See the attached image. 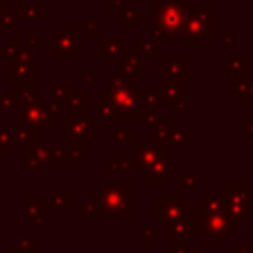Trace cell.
<instances>
[{
    "label": "cell",
    "mask_w": 253,
    "mask_h": 253,
    "mask_svg": "<svg viewBox=\"0 0 253 253\" xmlns=\"http://www.w3.org/2000/svg\"><path fill=\"white\" fill-rule=\"evenodd\" d=\"M87 198L95 200L99 213L97 217H134L132 198L134 184L132 182H99L95 190L87 194Z\"/></svg>",
    "instance_id": "6da1fadb"
},
{
    "label": "cell",
    "mask_w": 253,
    "mask_h": 253,
    "mask_svg": "<svg viewBox=\"0 0 253 253\" xmlns=\"http://www.w3.org/2000/svg\"><path fill=\"white\" fill-rule=\"evenodd\" d=\"M18 125H28L34 128H51L53 117L49 113L47 101L43 99V93H20V103L16 107Z\"/></svg>",
    "instance_id": "7a4b0ae2"
},
{
    "label": "cell",
    "mask_w": 253,
    "mask_h": 253,
    "mask_svg": "<svg viewBox=\"0 0 253 253\" xmlns=\"http://www.w3.org/2000/svg\"><path fill=\"white\" fill-rule=\"evenodd\" d=\"M142 87L126 83L125 87L111 93V103L115 109V119H140L144 115L142 107Z\"/></svg>",
    "instance_id": "3957f363"
},
{
    "label": "cell",
    "mask_w": 253,
    "mask_h": 253,
    "mask_svg": "<svg viewBox=\"0 0 253 253\" xmlns=\"http://www.w3.org/2000/svg\"><path fill=\"white\" fill-rule=\"evenodd\" d=\"M132 146H134V154H132V158H134V168H132V170L138 172V174H144L160 156L166 154V146H164L162 140H158V138H148V136H144V138H134Z\"/></svg>",
    "instance_id": "277c9868"
},
{
    "label": "cell",
    "mask_w": 253,
    "mask_h": 253,
    "mask_svg": "<svg viewBox=\"0 0 253 253\" xmlns=\"http://www.w3.org/2000/svg\"><path fill=\"white\" fill-rule=\"evenodd\" d=\"M8 81L18 87L20 93L34 91V57L28 51H20L18 57L10 59Z\"/></svg>",
    "instance_id": "5b68a950"
},
{
    "label": "cell",
    "mask_w": 253,
    "mask_h": 253,
    "mask_svg": "<svg viewBox=\"0 0 253 253\" xmlns=\"http://www.w3.org/2000/svg\"><path fill=\"white\" fill-rule=\"evenodd\" d=\"M99 134V125L95 119H61V136L65 138H93Z\"/></svg>",
    "instance_id": "8992f818"
},
{
    "label": "cell",
    "mask_w": 253,
    "mask_h": 253,
    "mask_svg": "<svg viewBox=\"0 0 253 253\" xmlns=\"http://www.w3.org/2000/svg\"><path fill=\"white\" fill-rule=\"evenodd\" d=\"M176 168V156H160L144 174H142V180L144 182H166L168 180V172Z\"/></svg>",
    "instance_id": "52a82bcc"
},
{
    "label": "cell",
    "mask_w": 253,
    "mask_h": 253,
    "mask_svg": "<svg viewBox=\"0 0 253 253\" xmlns=\"http://www.w3.org/2000/svg\"><path fill=\"white\" fill-rule=\"evenodd\" d=\"M67 111L71 113L73 119H87V111H89V95H87V93L71 95L69 101H67Z\"/></svg>",
    "instance_id": "ba28073f"
},
{
    "label": "cell",
    "mask_w": 253,
    "mask_h": 253,
    "mask_svg": "<svg viewBox=\"0 0 253 253\" xmlns=\"http://www.w3.org/2000/svg\"><path fill=\"white\" fill-rule=\"evenodd\" d=\"M107 172H126L134 168V158L126 154H109L105 158Z\"/></svg>",
    "instance_id": "9c48e42d"
},
{
    "label": "cell",
    "mask_w": 253,
    "mask_h": 253,
    "mask_svg": "<svg viewBox=\"0 0 253 253\" xmlns=\"http://www.w3.org/2000/svg\"><path fill=\"white\" fill-rule=\"evenodd\" d=\"M43 221H45L43 210L34 206L30 200H26V225L28 227H42Z\"/></svg>",
    "instance_id": "30bf717a"
},
{
    "label": "cell",
    "mask_w": 253,
    "mask_h": 253,
    "mask_svg": "<svg viewBox=\"0 0 253 253\" xmlns=\"http://www.w3.org/2000/svg\"><path fill=\"white\" fill-rule=\"evenodd\" d=\"M105 134L109 136V138H113L117 144H128V146H132V142H134V130L132 128H107L105 130Z\"/></svg>",
    "instance_id": "8fae6325"
},
{
    "label": "cell",
    "mask_w": 253,
    "mask_h": 253,
    "mask_svg": "<svg viewBox=\"0 0 253 253\" xmlns=\"http://www.w3.org/2000/svg\"><path fill=\"white\" fill-rule=\"evenodd\" d=\"M83 158V152L77 148V146H73L71 142L69 144H61V154H59V164H63V166H69V164H75V162H79Z\"/></svg>",
    "instance_id": "7c38bea8"
},
{
    "label": "cell",
    "mask_w": 253,
    "mask_h": 253,
    "mask_svg": "<svg viewBox=\"0 0 253 253\" xmlns=\"http://www.w3.org/2000/svg\"><path fill=\"white\" fill-rule=\"evenodd\" d=\"M111 117H115V109H113V103H111V93H99L97 119L99 121H109Z\"/></svg>",
    "instance_id": "4fadbf2b"
},
{
    "label": "cell",
    "mask_w": 253,
    "mask_h": 253,
    "mask_svg": "<svg viewBox=\"0 0 253 253\" xmlns=\"http://www.w3.org/2000/svg\"><path fill=\"white\" fill-rule=\"evenodd\" d=\"M16 144H20L16 126L14 128H0V148H2L4 156H8L10 146H16Z\"/></svg>",
    "instance_id": "5bb4252c"
},
{
    "label": "cell",
    "mask_w": 253,
    "mask_h": 253,
    "mask_svg": "<svg viewBox=\"0 0 253 253\" xmlns=\"http://www.w3.org/2000/svg\"><path fill=\"white\" fill-rule=\"evenodd\" d=\"M49 200H51L53 208H57V210H69L71 208V192H67V190L51 194Z\"/></svg>",
    "instance_id": "9a60e30c"
},
{
    "label": "cell",
    "mask_w": 253,
    "mask_h": 253,
    "mask_svg": "<svg viewBox=\"0 0 253 253\" xmlns=\"http://www.w3.org/2000/svg\"><path fill=\"white\" fill-rule=\"evenodd\" d=\"M8 249H12L14 253H36L34 237H20L16 243L8 245Z\"/></svg>",
    "instance_id": "2e32d148"
},
{
    "label": "cell",
    "mask_w": 253,
    "mask_h": 253,
    "mask_svg": "<svg viewBox=\"0 0 253 253\" xmlns=\"http://www.w3.org/2000/svg\"><path fill=\"white\" fill-rule=\"evenodd\" d=\"M71 95H73V93H71V85H69V83H61V85H55V87H53V99L59 101L65 109H67V101H69Z\"/></svg>",
    "instance_id": "e0dca14e"
},
{
    "label": "cell",
    "mask_w": 253,
    "mask_h": 253,
    "mask_svg": "<svg viewBox=\"0 0 253 253\" xmlns=\"http://www.w3.org/2000/svg\"><path fill=\"white\" fill-rule=\"evenodd\" d=\"M45 164H47V162H45L43 158L26 154V168H28V172H32V174H42L43 168H45Z\"/></svg>",
    "instance_id": "ac0fdd59"
},
{
    "label": "cell",
    "mask_w": 253,
    "mask_h": 253,
    "mask_svg": "<svg viewBox=\"0 0 253 253\" xmlns=\"http://www.w3.org/2000/svg\"><path fill=\"white\" fill-rule=\"evenodd\" d=\"M97 213H99V208H97L95 200H91V198H87V200L83 202V206H79V217H83V219H87V217H97Z\"/></svg>",
    "instance_id": "d6986e66"
},
{
    "label": "cell",
    "mask_w": 253,
    "mask_h": 253,
    "mask_svg": "<svg viewBox=\"0 0 253 253\" xmlns=\"http://www.w3.org/2000/svg\"><path fill=\"white\" fill-rule=\"evenodd\" d=\"M0 103H2V109H6V111H10V109H16L18 107V103H20V93H4L2 97H0Z\"/></svg>",
    "instance_id": "ffe728a7"
},
{
    "label": "cell",
    "mask_w": 253,
    "mask_h": 253,
    "mask_svg": "<svg viewBox=\"0 0 253 253\" xmlns=\"http://www.w3.org/2000/svg\"><path fill=\"white\" fill-rule=\"evenodd\" d=\"M59 154H61V146H47L45 148V162L47 164L59 162Z\"/></svg>",
    "instance_id": "44dd1931"
},
{
    "label": "cell",
    "mask_w": 253,
    "mask_h": 253,
    "mask_svg": "<svg viewBox=\"0 0 253 253\" xmlns=\"http://www.w3.org/2000/svg\"><path fill=\"white\" fill-rule=\"evenodd\" d=\"M47 107H49V113H51V117H53L55 121H57V119H63V109H65V107H63L59 101L53 99L51 103H47Z\"/></svg>",
    "instance_id": "7402d4cb"
},
{
    "label": "cell",
    "mask_w": 253,
    "mask_h": 253,
    "mask_svg": "<svg viewBox=\"0 0 253 253\" xmlns=\"http://www.w3.org/2000/svg\"><path fill=\"white\" fill-rule=\"evenodd\" d=\"M158 233H160V229H158V227H146V229H144V245H150L152 237H154V235H158Z\"/></svg>",
    "instance_id": "603a6c76"
},
{
    "label": "cell",
    "mask_w": 253,
    "mask_h": 253,
    "mask_svg": "<svg viewBox=\"0 0 253 253\" xmlns=\"http://www.w3.org/2000/svg\"><path fill=\"white\" fill-rule=\"evenodd\" d=\"M144 123L148 126H156V117L154 115H144Z\"/></svg>",
    "instance_id": "cb8c5ba5"
},
{
    "label": "cell",
    "mask_w": 253,
    "mask_h": 253,
    "mask_svg": "<svg viewBox=\"0 0 253 253\" xmlns=\"http://www.w3.org/2000/svg\"><path fill=\"white\" fill-rule=\"evenodd\" d=\"M83 81H85V83H89V85H91V83H95V81H97V79H95V75H91V73H87V75H83Z\"/></svg>",
    "instance_id": "d4e9b609"
},
{
    "label": "cell",
    "mask_w": 253,
    "mask_h": 253,
    "mask_svg": "<svg viewBox=\"0 0 253 253\" xmlns=\"http://www.w3.org/2000/svg\"><path fill=\"white\" fill-rule=\"evenodd\" d=\"M6 253H14V251H12V249H8V247H6Z\"/></svg>",
    "instance_id": "484cf974"
},
{
    "label": "cell",
    "mask_w": 253,
    "mask_h": 253,
    "mask_svg": "<svg viewBox=\"0 0 253 253\" xmlns=\"http://www.w3.org/2000/svg\"><path fill=\"white\" fill-rule=\"evenodd\" d=\"M0 156H4V152H2V148H0Z\"/></svg>",
    "instance_id": "4316f807"
},
{
    "label": "cell",
    "mask_w": 253,
    "mask_h": 253,
    "mask_svg": "<svg viewBox=\"0 0 253 253\" xmlns=\"http://www.w3.org/2000/svg\"><path fill=\"white\" fill-rule=\"evenodd\" d=\"M0 109H2V103H0Z\"/></svg>",
    "instance_id": "83f0119b"
}]
</instances>
